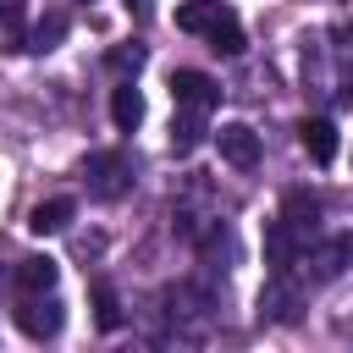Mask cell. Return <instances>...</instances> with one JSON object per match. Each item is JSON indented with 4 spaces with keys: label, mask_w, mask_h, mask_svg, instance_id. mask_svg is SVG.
I'll list each match as a JSON object with an SVG mask.
<instances>
[{
    "label": "cell",
    "mask_w": 353,
    "mask_h": 353,
    "mask_svg": "<svg viewBox=\"0 0 353 353\" xmlns=\"http://www.w3.org/2000/svg\"><path fill=\"white\" fill-rule=\"evenodd\" d=\"M83 176H88V193H94V199H121V193L132 188V176H127V160H121L116 149H99V154H88Z\"/></svg>",
    "instance_id": "cell-1"
},
{
    "label": "cell",
    "mask_w": 353,
    "mask_h": 353,
    "mask_svg": "<svg viewBox=\"0 0 353 353\" xmlns=\"http://www.w3.org/2000/svg\"><path fill=\"white\" fill-rule=\"evenodd\" d=\"M61 303L50 298V292H22V309H17V325H22V336H33V342H44V336H55L61 331Z\"/></svg>",
    "instance_id": "cell-2"
},
{
    "label": "cell",
    "mask_w": 353,
    "mask_h": 353,
    "mask_svg": "<svg viewBox=\"0 0 353 353\" xmlns=\"http://www.w3.org/2000/svg\"><path fill=\"white\" fill-rule=\"evenodd\" d=\"M215 149H221V160H226V165L248 171V165L259 160V132H254L248 121H226V127L215 132Z\"/></svg>",
    "instance_id": "cell-3"
},
{
    "label": "cell",
    "mask_w": 353,
    "mask_h": 353,
    "mask_svg": "<svg viewBox=\"0 0 353 353\" xmlns=\"http://www.w3.org/2000/svg\"><path fill=\"white\" fill-rule=\"evenodd\" d=\"M171 99H176V110H210L215 99H221V83L215 77H204V72H176L171 77Z\"/></svg>",
    "instance_id": "cell-4"
},
{
    "label": "cell",
    "mask_w": 353,
    "mask_h": 353,
    "mask_svg": "<svg viewBox=\"0 0 353 353\" xmlns=\"http://www.w3.org/2000/svg\"><path fill=\"white\" fill-rule=\"evenodd\" d=\"M265 259H270L276 276H287V265L298 259V232H292L287 221H270V226H265Z\"/></svg>",
    "instance_id": "cell-5"
},
{
    "label": "cell",
    "mask_w": 353,
    "mask_h": 353,
    "mask_svg": "<svg viewBox=\"0 0 353 353\" xmlns=\"http://www.w3.org/2000/svg\"><path fill=\"white\" fill-rule=\"evenodd\" d=\"M298 138H303V149H309V160H314V165H331V160H336V127H331L325 116L303 121V127H298Z\"/></svg>",
    "instance_id": "cell-6"
},
{
    "label": "cell",
    "mask_w": 353,
    "mask_h": 353,
    "mask_svg": "<svg viewBox=\"0 0 353 353\" xmlns=\"http://www.w3.org/2000/svg\"><path fill=\"white\" fill-rule=\"evenodd\" d=\"M55 276H61V265H55L50 254H28V259L17 265V287H22V292H55Z\"/></svg>",
    "instance_id": "cell-7"
},
{
    "label": "cell",
    "mask_w": 353,
    "mask_h": 353,
    "mask_svg": "<svg viewBox=\"0 0 353 353\" xmlns=\"http://www.w3.org/2000/svg\"><path fill=\"white\" fill-rule=\"evenodd\" d=\"M72 199H44V204H33V215H28V226L39 232V237H50V232H66L72 226Z\"/></svg>",
    "instance_id": "cell-8"
},
{
    "label": "cell",
    "mask_w": 353,
    "mask_h": 353,
    "mask_svg": "<svg viewBox=\"0 0 353 353\" xmlns=\"http://www.w3.org/2000/svg\"><path fill=\"white\" fill-rule=\"evenodd\" d=\"M110 121H116L121 132H132V127L143 121V99H138L132 83H116V88H110Z\"/></svg>",
    "instance_id": "cell-9"
},
{
    "label": "cell",
    "mask_w": 353,
    "mask_h": 353,
    "mask_svg": "<svg viewBox=\"0 0 353 353\" xmlns=\"http://www.w3.org/2000/svg\"><path fill=\"white\" fill-rule=\"evenodd\" d=\"M221 11H226L221 0H182V6H176V28H182V33H210Z\"/></svg>",
    "instance_id": "cell-10"
},
{
    "label": "cell",
    "mask_w": 353,
    "mask_h": 353,
    "mask_svg": "<svg viewBox=\"0 0 353 353\" xmlns=\"http://www.w3.org/2000/svg\"><path fill=\"white\" fill-rule=\"evenodd\" d=\"M314 215H320V199L314 193H287V204H281V221L292 226V232H314Z\"/></svg>",
    "instance_id": "cell-11"
},
{
    "label": "cell",
    "mask_w": 353,
    "mask_h": 353,
    "mask_svg": "<svg viewBox=\"0 0 353 353\" xmlns=\"http://www.w3.org/2000/svg\"><path fill=\"white\" fill-rule=\"evenodd\" d=\"M61 39H66V11H44L28 33V50H55Z\"/></svg>",
    "instance_id": "cell-12"
},
{
    "label": "cell",
    "mask_w": 353,
    "mask_h": 353,
    "mask_svg": "<svg viewBox=\"0 0 353 353\" xmlns=\"http://www.w3.org/2000/svg\"><path fill=\"white\" fill-rule=\"evenodd\" d=\"M204 39H210V50H221V55H243V28H237V17H232V11H221V17H215V28H210Z\"/></svg>",
    "instance_id": "cell-13"
},
{
    "label": "cell",
    "mask_w": 353,
    "mask_h": 353,
    "mask_svg": "<svg viewBox=\"0 0 353 353\" xmlns=\"http://www.w3.org/2000/svg\"><path fill=\"white\" fill-rule=\"evenodd\" d=\"M204 143V121H199V110H182L176 121H171V149L176 154H193Z\"/></svg>",
    "instance_id": "cell-14"
},
{
    "label": "cell",
    "mask_w": 353,
    "mask_h": 353,
    "mask_svg": "<svg viewBox=\"0 0 353 353\" xmlns=\"http://www.w3.org/2000/svg\"><path fill=\"white\" fill-rule=\"evenodd\" d=\"M94 320H99V331H116L121 325V303H116L110 281H94Z\"/></svg>",
    "instance_id": "cell-15"
},
{
    "label": "cell",
    "mask_w": 353,
    "mask_h": 353,
    "mask_svg": "<svg viewBox=\"0 0 353 353\" xmlns=\"http://www.w3.org/2000/svg\"><path fill=\"white\" fill-rule=\"evenodd\" d=\"M105 66L127 77V72H138V66H143V50H138V44H121V50H110V55H105Z\"/></svg>",
    "instance_id": "cell-16"
},
{
    "label": "cell",
    "mask_w": 353,
    "mask_h": 353,
    "mask_svg": "<svg viewBox=\"0 0 353 353\" xmlns=\"http://www.w3.org/2000/svg\"><path fill=\"white\" fill-rule=\"evenodd\" d=\"M22 22V0H0V33H17Z\"/></svg>",
    "instance_id": "cell-17"
},
{
    "label": "cell",
    "mask_w": 353,
    "mask_h": 353,
    "mask_svg": "<svg viewBox=\"0 0 353 353\" xmlns=\"http://www.w3.org/2000/svg\"><path fill=\"white\" fill-rule=\"evenodd\" d=\"M121 6H127V11H132V22H143V17H149V11H154V0H121Z\"/></svg>",
    "instance_id": "cell-18"
}]
</instances>
